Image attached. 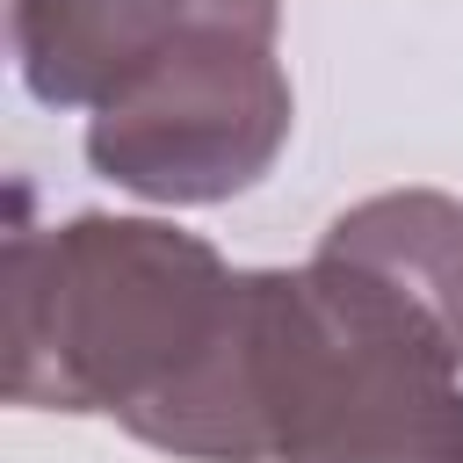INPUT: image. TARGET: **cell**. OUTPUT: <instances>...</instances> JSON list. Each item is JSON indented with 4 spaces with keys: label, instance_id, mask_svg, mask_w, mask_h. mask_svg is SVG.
I'll use <instances>...</instances> for the list:
<instances>
[{
    "label": "cell",
    "instance_id": "1",
    "mask_svg": "<svg viewBox=\"0 0 463 463\" xmlns=\"http://www.w3.org/2000/svg\"><path fill=\"white\" fill-rule=\"evenodd\" d=\"M268 268L159 217L80 210L7 239V398L94 412L188 463H268Z\"/></svg>",
    "mask_w": 463,
    "mask_h": 463
},
{
    "label": "cell",
    "instance_id": "2",
    "mask_svg": "<svg viewBox=\"0 0 463 463\" xmlns=\"http://www.w3.org/2000/svg\"><path fill=\"white\" fill-rule=\"evenodd\" d=\"M268 463H463V333L318 232L268 268Z\"/></svg>",
    "mask_w": 463,
    "mask_h": 463
},
{
    "label": "cell",
    "instance_id": "3",
    "mask_svg": "<svg viewBox=\"0 0 463 463\" xmlns=\"http://www.w3.org/2000/svg\"><path fill=\"white\" fill-rule=\"evenodd\" d=\"M297 94L268 36H224L130 80L87 116V159L101 181L145 203H232L289 145Z\"/></svg>",
    "mask_w": 463,
    "mask_h": 463
},
{
    "label": "cell",
    "instance_id": "4",
    "mask_svg": "<svg viewBox=\"0 0 463 463\" xmlns=\"http://www.w3.org/2000/svg\"><path fill=\"white\" fill-rule=\"evenodd\" d=\"M224 36H282V0H14V65L43 109H101Z\"/></svg>",
    "mask_w": 463,
    "mask_h": 463
}]
</instances>
